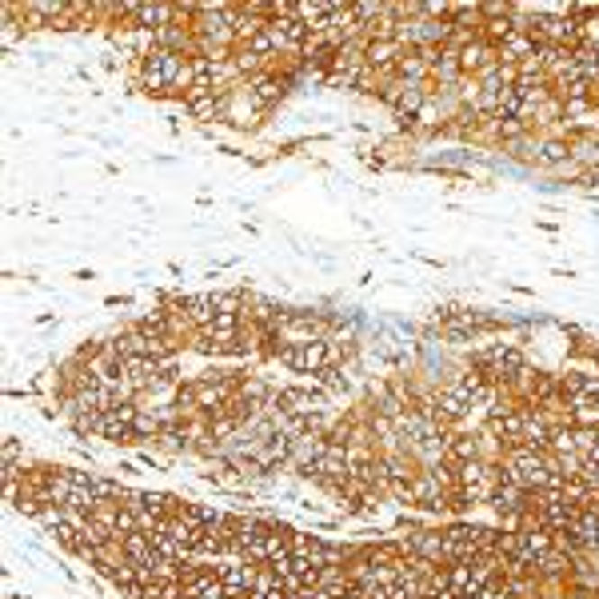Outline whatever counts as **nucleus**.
<instances>
[{
    "mask_svg": "<svg viewBox=\"0 0 599 599\" xmlns=\"http://www.w3.org/2000/svg\"><path fill=\"white\" fill-rule=\"evenodd\" d=\"M141 80L149 92H172V88H192V72L184 52H168V49H152L144 52L141 60Z\"/></svg>",
    "mask_w": 599,
    "mask_h": 599,
    "instance_id": "f257e3e1",
    "label": "nucleus"
},
{
    "mask_svg": "<svg viewBox=\"0 0 599 599\" xmlns=\"http://www.w3.org/2000/svg\"><path fill=\"white\" fill-rule=\"evenodd\" d=\"M456 484H459V508H464V504H492L495 487H500V467L484 464V459L459 464Z\"/></svg>",
    "mask_w": 599,
    "mask_h": 599,
    "instance_id": "f03ea898",
    "label": "nucleus"
},
{
    "mask_svg": "<svg viewBox=\"0 0 599 599\" xmlns=\"http://www.w3.org/2000/svg\"><path fill=\"white\" fill-rule=\"evenodd\" d=\"M276 356H280V364H288L292 372H304V376H320L336 359V352H331L324 340H292Z\"/></svg>",
    "mask_w": 599,
    "mask_h": 599,
    "instance_id": "7ed1b4c3",
    "label": "nucleus"
},
{
    "mask_svg": "<svg viewBox=\"0 0 599 599\" xmlns=\"http://www.w3.org/2000/svg\"><path fill=\"white\" fill-rule=\"evenodd\" d=\"M220 584H224L228 599H248L252 595V584H256V564H244V559H236V564L228 567H216Z\"/></svg>",
    "mask_w": 599,
    "mask_h": 599,
    "instance_id": "20e7f679",
    "label": "nucleus"
},
{
    "mask_svg": "<svg viewBox=\"0 0 599 599\" xmlns=\"http://www.w3.org/2000/svg\"><path fill=\"white\" fill-rule=\"evenodd\" d=\"M412 504H423V508H444L448 504V487L436 472H420L412 479Z\"/></svg>",
    "mask_w": 599,
    "mask_h": 599,
    "instance_id": "39448f33",
    "label": "nucleus"
},
{
    "mask_svg": "<svg viewBox=\"0 0 599 599\" xmlns=\"http://www.w3.org/2000/svg\"><path fill=\"white\" fill-rule=\"evenodd\" d=\"M184 599H228L216 571H188L184 576Z\"/></svg>",
    "mask_w": 599,
    "mask_h": 599,
    "instance_id": "423d86ee",
    "label": "nucleus"
},
{
    "mask_svg": "<svg viewBox=\"0 0 599 599\" xmlns=\"http://www.w3.org/2000/svg\"><path fill=\"white\" fill-rule=\"evenodd\" d=\"M484 364L492 368L495 376H504V380H515V376L523 372V352L512 344H500V348H492V352H484Z\"/></svg>",
    "mask_w": 599,
    "mask_h": 599,
    "instance_id": "0eeeda50",
    "label": "nucleus"
},
{
    "mask_svg": "<svg viewBox=\"0 0 599 599\" xmlns=\"http://www.w3.org/2000/svg\"><path fill=\"white\" fill-rule=\"evenodd\" d=\"M567 536V548H599V512H579L576 523L564 531Z\"/></svg>",
    "mask_w": 599,
    "mask_h": 599,
    "instance_id": "6e6552de",
    "label": "nucleus"
},
{
    "mask_svg": "<svg viewBox=\"0 0 599 599\" xmlns=\"http://www.w3.org/2000/svg\"><path fill=\"white\" fill-rule=\"evenodd\" d=\"M364 60H368V68H392V64L404 60V44L400 41H372L364 49Z\"/></svg>",
    "mask_w": 599,
    "mask_h": 599,
    "instance_id": "1a4fd4ad",
    "label": "nucleus"
},
{
    "mask_svg": "<svg viewBox=\"0 0 599 599\" xmlns=\"http://www.w3.org/2000/svg\"><path fill=\"white\" fill-rule=\"evenodd\" d=\"M184 104H188L200 120H216V116H220L216 88H188V92H184Z\"/></svg>",
    "mask_w": 599,
    "mask_h": 599,
    "instance_id": "9d476101",
    "label": "nucleus"
},
{
    "mask_svg": "<svg viewBox=\"0 0 599 599\" xmlns=\"http://www.w3.org/2000/svg\"><path fill=\"white\" fill-rule=\"evenodd\" d=\"M431 72H436L440 80H456L459 72V49H431Z\"/></svg>",
    "mask_w": 599,
    "mask_h": 599,
    "instance_id": "9b49d317",
    "label": "nucleus"
},
{
    "mask_svg": "<svg viewBox=\"0 0 599 599\" xmlns=\"http://www.w3.org/2000/svg\"><path fill=\"white\" fill-rule=\"evenodd\" d=\"M487 64H495L492 60V49H487L484 41H467V44H459V68H487Z\"/></svg>",
    "mask_w": 599,
    "mask_h": 599,
    "instance_id": "f8f14e48",
    "label": "nucleus"
},
{
    "mask_svg": "<svg viewBox=\"0 0 599 599\" xmlns=\"http://www.w3.org/2000/svg\"><path fill=\"white\" fill-rule=\"evenodd\" d=\"M388 100L395 104V113H400V116H416V108L423 100V88L420 85H400V92H388Z\"/></svg>",
    "mask_w": 599,
    "mask_h": 599,
    "instance_id": "ddd939ff",
    "label": "nucleus"
},
{
    "mask_svg": "<svg viewBox=\"0 0 599 599\" xmlns=\"http://www.w3.org/2000/svg\"><path fill=\"white\" fill-rule=\"evenodd\" d=\"M248 88H252V96L260 100V104H272V100H276V96H280V92H284V85H280V80H276V77L252 80V85H248Z\"/></svg>",
    "mask_w": 599,
    "mask_h": 599,
    "instance_id": "4468645a",
    "label": "nucleus"
}]
</instances>
